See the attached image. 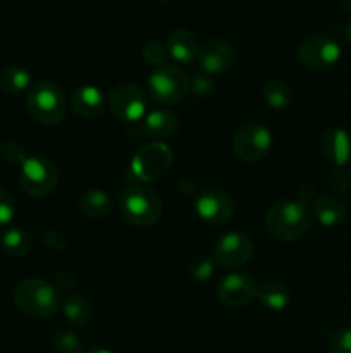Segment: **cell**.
Wrapping results in <instances>:
<instances>
[{"label": "cell", "instance_id": "obj_11", "mask_svg": "<svg viewBox=\"0 0 351 353\" xmlns=\"http://www.w3.org/2000/svg\"><path fill=\"white\" fill-rule=\"evenodd\" d=\"M253 255V245L246 234L231 231L220 236L213 247V261L220 268H241L250 262Z\"/></svg>", "mask_w": 351, "mask_h": 353}, {"label": "cell", "instance_id": "obj_27", "mask_svg": "<svg viewBox=\"0 0 351 353\" xmlns=\"http://www.w3.org/2000/svg\"><path fill=\"white\" fill-rule=\"evenodd\" d=\"M213 269H215V261L206 255H198V257L193 259L189 262V276L196 281H206V279L212 278Z\"/></svg>", "mask_w": 351, "mask_h": 353}, {"label": "cell", "instance_id": "obj_12", "mask_svg": "<svg viewBox=\"0 0 351 353\" xmlns=\"http://www.w3.org/2000/svg\"><path fill=\"white\" fill-rule=\"evenodd\" d=\"M257 295L258 286L255 279L243 272H231L217 286V299L227 307L248 305Z\"/></svg>", "mask_w": 351, "mask_h": 353}, {"label": "cell", "instance_id": "obj_6", "mask_svg": "<svg viewBox=\"0 0 351 353\" xmlns=\"http://www.w3.org/2000/svg\"><path fill=\"white\" fill-rule=\"evenodd\" d=\"M19 181L24 193L33 199L50 195L58 181V172L54 162L41 155H31L19 165Z\"/></svg>", "mask_w": 351, "mask_h": 353}, {"label": "cell", "instance_id": "obj_30", "mask_svg": "<svg viewBox=\"0 0 351 353\" xmlns=\"http://www.w3.org/2000/svg\"><path fill=\"white\" fill-rule=\"evenodd\" d=\"M16 216V200L7 190L0 188V228L7 226Z\"/></svg>", "mask_w": 351, "mask_h": 353}, {"label": "cell", "instance_id": "obj_14", "mask_svg": "<svg viewBox=\"0 0 351 353\" xmlns=\"http://www.w3.org/2000/svg\"><path fill=\"white\" fill-rule=\"evenodd\" d=\"M200 68L209 74H222L234 65L236 52L229 41L222 38H210L198 50Z\"/></svg>", "mask_w": 351, "mask_h": 353}, {"label": "cell", "instance_id": "obj_24", "mask_svg": "<svg viewBox=\"0 0 351 353\" xmlns=\"http://www.w3.org/2000/svg\"><path fill=\"white\" fill-rule=\"evenodd\" d=\"M258 302L270 310H284L291 302V293L282 283H267L258 290Z\"/></svg>", "mask_w": 351, "mask_h": 353}, {"label": "cell", "instance_id": "obj_19", "mask_svg": "<svg viewBox=\"0 0 351 353\" xmlns=\"http://www.w3.org/2000/svg\"><path fill=\"white\" fill-rule=\"evenodd\" d=\"M313 214L327 228L339 226L348 219V209L336 196L320 195L313 200Z\"/></svg>", "mask_w": 351, "mask_h": 353}, {"label": "cell", "instance_id": "obj_5", "mask_svg": "<svg viewBox=\"0 0 351 353\" xmlns=\"http://www.w3.org/2000/svg\"><path fill=\"white\" fill-rule=\"evenodd\" d=\"M188 76L176 65H158L148 78V93L160 105H176L182 102L188 95Z\"/></svg>", "mask_w": 351, "mask_h": 353}, {"label": "cell", "instance_id": "obj_35", "mask_svg": "<svg viewBox=\"0 0 351 353\" xmlns=\"http://www.w3.org/2000/svg\"><path fill=\"white\" fill-rule=\"evenodd\" d=\"M344 38H346V41H348V43L351 45V23L348 24V26H346V30H344Z\"/></svg>", "mask_w": 351, "mask_h": 353}, {"label": "cell", "instance_id": "obj_34", "mask_svg": "<svg viewBox=\"0 0 351 353\" xmlns=\"http://www.w3.org/2000/svg\"><path fill=\"white\" fill-rule=\"evenodd\" d=\"M76 278L71 271H61L57 274V285L64 290H71L74 286Z\"/></svg>", "mask_w": 351, "mask_h": 353}, {"label": "cell", "instance_id": "obj_33", "mask_svg": "<svg viewBox=\"0 0 351 353\" xmlns=\"http://www.w3.org/2000/svg\"><path fill=\"white\" fill-rule=\"evenodd\" d=\"M43 240L45 243L48 245L50 248H58V250H62V248H65V245H67V240H65L64 236H62L58 231L55 230H48L43 233Z\"/></svg>", "mask_w": 351, "mask_h": 353}, {"label": "cell", "instance_id": "obj_2", "mask_svg": "<svg viewBox=\"0 0 351 353\" xmlns=\"http://www.w3.org/2000/svg\"><path fill=\"white\" fill-rule=\"evenodd\" d=\"M14 303L24 316L31 319H47L54 316L61 305V299L50 283L43 279H24L14 290Z\"/></svg>", "mask_w": 351, "mask_h": 353}, {"label": "cell", "instance_id": "obj_22", "mask_svg": "<svg viewBox=\"0 0 351 353\" xmlns=\"http://www.w3.org/2000/svg\"><path fill=\"white\" fill-rule=\"evenodd\" d=\"M31 88V74L21 65H7L0 71V90L7 95H19Z\"/></svg>", "mask_w": 351, "mask_h": 353}, {"label": "cell", "instance_id": "obj_3", "mask_svg": "<svg viewBox=\"0 0 351 353\" xmlns=\"http://www.w3.org/2000/svg\"><path fill=\"white\" fill-rule=\"evenodd\" d=\"M119 210L134 226H153L162 216V199L150 186H127L119 196Z\"/></svg>", "mask_w": 351, "mask_h": 353}, {"label": "cell", "instance_id": "obj_4", "mask_svg": "<svg viewBox=\"0 0 351 353\" xmlns=\"http://www.w3.org/2000/svg\"><path fill=\"white\" fill-rule=\"evenodd\" d=\"M26 105L31 117L40 124H58L65 116L67 102L65 95L55 83L36 81L31 85L26 95Z\"/></svg>", "mask_w": 351, "mask_h": 353}, {"label": "cell", "instance_id": "obj_13", "mask_svg": "<svg viewBox=\"0 0 351 353\" xmlns=\"http://www.w3.org/2000/svg\"><path fill=\"white\" fill-rule=\"evenodd\" d=\"M196 214L200 219L212 226H220V224L227 223L233 216V199L227 195L224 190L210 188L200 193L198 200L195 203Z\"/></svg>", "mask_w": 351, "mask_h": 353}, {"label": "cell", "instance_id": "obj_16", "mask_svg": "<svg viewBox=\"0 0 351 353\" xmlns=\"http://www.w3.org/2000/svg\"><path fill=\"white\" fill-rule=\"evenodd\" d=\"M71 107L78 116L92 119L105 110V97L96 86H81L71 95Z\"/></svg>", "mask_w": 351, "mask_h": 353}, {"label": "cell", "instance_id": "obj_18", "mask_svg": "<svg viewBox=\"0 0 351 353\" xmlns=\"http://www.w3.org/2000/svg\"><path fill=\"white\" fill-rule=\"evenodd\" d=\"M178 116L169 110H151L143 117V131L155 140H169L178 133Z\"/></svg>", "mask_w": 351, "mask_h": 353}, {"label": "cell", "instance_id": "obj_32", "mask_svg": "<svg viewBox=\"0 0 351 353\" xmlns=\"http://www.w3.org/2000/svg\"><path fill=\"white\" fill-rule=\"evenodd\" d=\"M2 157L6 159L10 164H23V161L26 159L24 155L23 145L17 140H7L6 143L2 145Z\"/></svg>", "mask_w": 351, "mask_h": 353}, {"label": "cell", "instance_id": "obj_17", "mask_svg": "<svg viewBox=\"0 0 351 353\" xmlns=\"http://www.w3.org/2000/svg\"><path fill=\"white\" fill-rule=\"evenodd\" d=\"M198 38L189 30H174L167 38V54L179 64H191L198 57Z\"/></svg>", "mask_w": 351, "mask_h": 353}, {"label": "cell", "instance_id": "obj_8", "mask_svg": "<svg viewBox=\"0 0 351 353\" xmlns=\"http://www.w3.org/2000/svg\"><path fill=\"white\" fill-rule=\"evenodd\" d=\"M172 164V152L162 141L145 145L133 157V172L141 181H157L164 178Z\"/></svg>", "mask_w": 351, "mask_h": 353}, {"label": "cell", "instance_id": "obj_7", "mask_svg": "<svg viewBox=\"0 0 351 353\" xmlns=\"http://www.w3.org/2000/svg\"><path fill=\"white\" fill-rule=\"evenodd\" d=\"M298 59L310 71H327L339 62L341 47L334 38L313 34L301 41L298 47Z\"/></svg>", "mask_w": 351, "mask_h": 353}, {"label": "cell", "instance_id": "obj_37", "mask_svg": "<svg viewBox=\"0 0 351 353\" xmlns=\"http://www.w3.org/2000/svg\"><path fill=\"white\" fill-rule=\"evenodd\" d=\"M341 6L344 7L346 10H351V0H339Z\"/></svg>", "mask_w": 351, "mask_h": 353}, {"label": "cell", "instance_id": "obj_36", "mask_svg": "<svg viewBox=\"0 0 351 353\" xmlns=\"http://www.w3.org/2000/svg\"><path fill=\"white\" fill-rule=\"evenodd\" d=\"M86 353H112V352L107 350V348H92V350H88Z\"/></svg>", "mask_w": 351, "mask_h": 353}, {"label": "cell", "instance_id": "obj_23", "mask_svg": "<svg viewBox=\"0 0 351 353\" xmlns=\"http://www.w3.org/2000/svg\"><path fill=\"white\" fill-rule=\"evenodd\" d=\"M264 99L272 109H288L295 102V92L291 85L282 79H268L264 85Z\"/></svg>", "mask_w": 351, "mask_h": 353}, {"label": "cell", "instance_id": "obj_25", "mask_svg": "<svg viewBox=\"0 0 351 353\" xmlns=\"http://www.w3.org/2000/svg\"><path fill=\"white\" fill-rule=\"evenodd\" d=\"M0 245L10 257H23L31 248V234L23 228H9L0 236Z\"/></svg>", "mask_w": 351, "mask_h": 353}, {"label": "cell", "instance_id": "obj_29", "mask_svg": "<svg viewBox=\"0 0 351 353\" xmlns=\"http://www.w3.org/2000/svg\"><path fill=\"white\" fill-rule=\"evenodd\" d=\"M329 353H351V327L337 330L329 338Z\"/></svg>", "mask_w": 351, "mask_h": 353}, {"label": "cell", "instance_id": "obj_9", "mask_svg": "<svg viewBox=\"0 0 351 353\" xmlns=\"http://www.w3.org/2000/svg\"><path fill=\"white\" fill-rule=\"evenodd\" d=\"M109 107L116 119L129 124L138 123L147 116V95L140 86L123 83L110 93Z\"/></svg>", "mask_w": 351, "mask_h": 353}, {"label": "cell", "instance_id": "obj_1", "mask_svg": "<svg viewBox=\"0 0 351 353\" xmlns=\"http://www.w3.org/2000/svg\"><path fill=\"white\" fill-rule=\"evenodd\" d=\"M310 212L301 202L281 200L275 202L265 216V226L272 238L279 241H296L306 234L310 228Z\"/></svg>", "mask_w": 351, "mask_h": 353}, {"label": "cell", "instance_id": "obj_10", "mask_svg": "<svg viewBox=\"0 0 351 353\" xmlns=\"http://www.w3.org/2000/svg\"><path fill=\"white\" fill-rule=\"evenodd\" d=\"M272 148V133L264 124H246L233 138V152L244 162L264 159Z\"/></svg>", "mask_w": 351, "mask_h": 353}, {"label": "cell", "instance_id": "obj_15", "mask_svg": "<svg viewBox=\"0 0 351 353\" xmlns=\"http://www.w3.org/2000/svg\"><path fill=\"white\" fill-rule=\"evenodd\" d=\"M320 152L336 168H344L351 161V134L343 128H329L320 137Z\"/></svg>", "mask_w": 351, "mask_h": 353}, {"label": "cell", "instance_id": "obj_21", "mask_svg": "<svg viewBox=\"0 0 351 353\" xmlns=\"http://www.w3.org/2000/svg\"><path fill=\"white\" fill-rule=\"evenodd\" d=\"M65 319L76 327H86L93 321V305L83 295H69L62 303Z\"/></svg>", "mask_w": 351, "mask_h": 353}, {"label": "cell", "instance_id": "obj_31", "mask_svg": "<svg viewBox=\"0 0 351 353\" xmlns=\"http://www.w3.org/2000/svg\"><path fill=\"white\" fill-rule=\"evenodd\" d=\"M351 185L350 172L344 168H334L329 174V186L336 193H346Z\"/></svg>", "mask_w": 351, "mask_h": 353}, {"label": "cell", "instance_id": "obj_28", "mask_svg": "<svg viewBox=\"0 0 351 353\" xmlns=\"http://www.w3.org/2000/svg\"><path fill=\"white\" fill-rule=\"evenodd\" d=\"M165 59H167V48H165L160 41L151 40L143 47V61L147 62V64L158 68V65L165 64Z\"/></svg>", "mask_w": 351, "mask_h": 353}, {"label": "cell", "instance_id": "obj_20", "mask_svg": "<svg viewBox=\"0 0 351 353\" xmlns=\"http://www.w3.org/2000/svg\"><path fill=\"white\" fill-rule=\"evenodd\" d=\"M79 210L89 219H102L112 212V200L103 190L89 188L79 195Z\"/></svg>", "mask_w": 351, "mask_h": 353}, {"label": "cell", "instance_id": "obj_26", "mask_svg": "<svg viewBox=\"0 0 351 353\" xmlns=\"http://www.w3.org/2000/svg\"><path fill=\"white\" fill-rule=\"evenodd\" d=\"M52 347L57 353H81L83 341L74 331L57 330L52 334Z\"/></svg>", "mask_w": 351, "mask_h": 353}]
</instances>
